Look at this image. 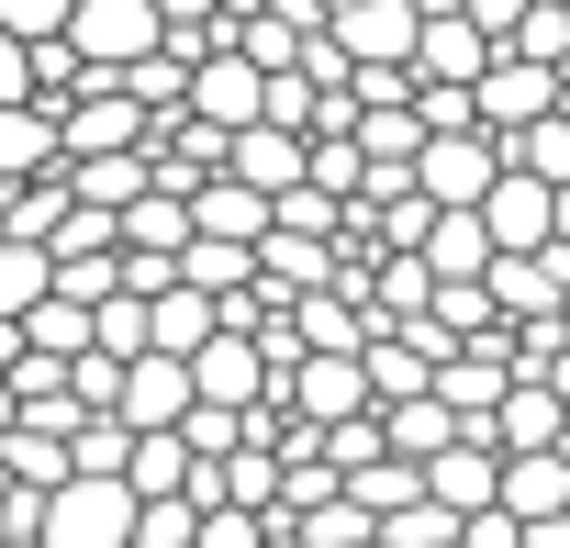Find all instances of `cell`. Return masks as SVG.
<instances>
[{"label":"cell","mask_w":570,"mask_h":548,"mask_svg":"<svg viewBox=\"0 0 570 548\" xmlns=\"http://www.w3.org/2000/svg\"><path fill=\"white\" fill-rule=\"evenodd\" d=\"M0 537H12V526H0Z\"/></svg>","instance_id":"37"},{"label":"cell","mask_w":570,"mask_h":548,"mask_svg":"<svg viewBox=\"0 0 570 548\" xmlns=\"http://www.w3.org/2000/svg\"><path fill=\"white\" fill-rule=\"evenodd\" d=\"M425 268H436V281H481V268H492V224H481V202H436V224H425Z\"/></svg>","instance_id":"16"},{"label":"cell","mask_w":570,"mask_h":548,"mask_svg":"<svg viewBox=\"0 0 570 548\" xmlns=\"http://www.w3.org/2000/svg\"><path fill=\"white\" fill-rule=\"evenodd\" d=\"M124 425H179L190 414V359L179 348H146V359H124V403H112Z\"/></svg>","instance_id":"14"},{"label":"cell","mask_w":570,"mask_h":548,"mask_svg":"<svg viewBox=\"0 0 570 548\" xmlns=\"http://www.w3.org/2000/svg\"><path fill=\"white\" fill-rule=\"evenodd\" d=\"M135 515H146V492L124 481V470H68L57 492H46V548H135Z\"/></svg>","instance_id":"1"},{"label":"cell","mask_w":570,"mask_h":548,"mask_svg":"<svg viewBox=\"0 0 570 548\" xmlns=\"http://www.w3.org/2000/svg\"><path fill=\"white\" fill-rule=\"evenodd\" d=\"M179 281H202V292H246V281H257V246H246V235H190V246H179Z\"/></svg>","instance_id":"25"},{"label":"cell","mask_w":570,"mask_h":548,"mask_svg":"<svg viewBox=\"0 0 570 548\" xmlns=\"http://www.w3.org/2000/svg\"><path fill=\"white\" fill-rule=\"evenodd\" d=\"M436 548H470V537H436Z\"/></svg>","instance_id":"35"},{"label":"cell","mask_w":570,"mask_h":548,"mask_svg":"<svg viewBox=\"0 0 570 548\" xmlns=\"http://www.w3.org/2000/svg\"><path fill=\"white\" fill-rule=\"evenodd\" d=\"M325 281H336V235H303V224H268L257 235V292L268 303H303Z\"/></svg>","instance_id":"12"},{"label":"cell","mask_w":570,"mask_h":548,"mask_svg":"<svg viewBox=\"0 0 570 548\" xmlns=\"http://www.w3.org/2000/svg\"><path fill=\"white\" fill-rule=\"evenodd\" d=\"M190 392H202V403H268V392H279V359H268L246 325H213V336L190 348Z\"/></svg>","instance_id":"5"},{"label":"cell","mask_w":570,"mask_h":548,"mask_svg":"<svg viewBox=\"0 0 570 548\" xmlns=\"http://www.w3.org/2000/svg\"><path fill=\"white\" fill-rule=\"evenodd\" d=\"M190 112H202V124H224V135H235V124H257V112H268V68H257L246 46H213V57L190 68Z\"/></svg>","instance_id":"10"},{"label":"cell","mask_w":570,"mask_h":548,"mask_svg":"<svg viewBox=\"0 0 570 548\" xmlns=\"http://www.w3.org/2000/svg\"><path fill=\"white\" fill-rule=\"evenodd\" d=\"M146 101L124 90V68H90L68 101H57V135H68V157H112V146H146Z\"/></svg>","instance_id":"2"},{"label":"cell","mask_w":570,"mask_h":548,"mask_svg":"<svg viewBox=\"0 0 570 548\" xmlns=\"http://www.w3.org/2000/svg\"><path fill=\"white\" fill-rule=\"evenodd\" d=\"M537 112H559V68L525 57V46H503V57L481 68V124H492V135H525Z\"/></svg>","instance_id":"9"},{"label":"cell","mask_w":570,"mask_h":548,"mask_svg":"<svg viewBox=\"0 0 570 548\" xmlns=\"http://www.w3.org/2000/svg\"><path fill=\"white\" fill-rule=\"evenodd\" d=\"M325 35L347 46V68H414L425 12L414 0H325Z\"/></svg>","instance_id":"4"},{"label":"cell","mask_w":570,"mask_h":548,"mask_svg":"<svg viewBox=\"0 0 570 548\" xmlns=\"http://www.w3.org/2000/svg\"><path fill=\"white\" fill-rule=\"evenodd\" d=\"M0 23H12V35H68L79 0H0Z\"/></svg>","instance_id":"29"},{"label":"cell","mask_w":570,"mask_h":548,"mask_svg":"<svg viewBox=\"0 0 570 548\" xmlns=\"http://www.w3.org/2000/svg\"><path fill=\"white\" fill-rule=\"evenodd\" d=\"M425 492H436L448 515H481V503H503V437H492V425H459V437L425 459Z\"/></svg>","instance_id":"7"},{"label":"cell","mask_w":570,"mask_h":548,"mask_svg":"<svg viewBox=\"0 0 570 548\" xmlns=\"http://www.w3.org/2000/svg\"><path fill=\"white\" fill-rule=\"evenodd\" d=\"M68 459H79V470H124V459H135V425H124V414H79Z\"/></svg>","instance_id":"27"},{"label":"cell","mask_w":570,"mask_h":548,"mask_svg":"<svg viewBox=\"0 0 570 548\" xmlns=\"http://www.w3.org/2000/svg\"><path fill=\"white\" fill-rule=\"evenodd\" d=\"M46 292H57V246H46V235H0V314L23 325Z\"/></svg>","instance_id":"20"},{"label":"cell","mask_w":570,"mask_h":548,"mask_svg":"<svg viewBox=\"0 0 570 548\" xmlns=\"http://www.w3.org/2000/svg\"><path fill=\"white\" fill-rule=\"evenodd\" d=\"M481 224H492V246H548L559 235V179H537L525 157L481 190Z\"/></svg>","instance_id":"11"},{"label":"cell","mask_w":570,"mask_h":548,"mask_svg":"<svg viewBox=\"0 0 570 548\" xmlns=\"http://www.w3.org/2000/svg\"><path fill=\"white\" fill-rule=\"evenodd\" d=\"M79 57L90 68H135V57H157L168 46V12H157V0H79Z\"/></svg>","instance_id":"8"},{"label":"cell","mask_w":570,"mask_h":548,"mask_svg":"<svg viewBox=\"0 0 570 548\" xmlns=\"http://www.w3.org/2000/svg\"><path fill=\"white\" fill-rule=\"evenodd\" d=\"M559 425H570V392L514 370V392L492 403V437H503V448H559Z\"/></svg>","instance_id":"17"},{"label":"cell","mask_w":570,"mask_h":548,"mask_svg":"<svg viewBox=\"0 0 570 548\" xmlns=\"http://www.w3.org/2000/svg\"><path fill=\"white\" fill-rule=\"evenodd\" d=\"M414 12H470V0H414Z\"/></svg>","instance_id":"33"},{"label":"cell","mask_w":570,"mask_h":548,"mask_svg":"<svg viewBox=\"0 0 570 548\" xmlns=\"http://www.w3.org/2000/svg\"><path fill=\"white\" fill-rule=\"evenodd\" d=\"M503 503L537 526V515H570V448H503Z\"/></svg>","instance_id":"18"},{"label":"cell","mask_w":570,"mask_h":548,"mask_svg":"<svg viewBox=\"0 0 570 548\" xmlns=\"http://www.w3.org/2000/svg\"><path fill=\"white\" fill-rule=\"evenodd\" d=\"M559 235H570V179H559Z\"/></svg>","instance_id":"34"},{"label":"cell","mask_w":570,"mask_h":548,"mask_svg":"<svg viewBox=\"0 0 570 548\" xmlns=\"http://www.w3.org/2000/svg\"><path fill=\"white\" fill-rule=\"evenodd\" d=\"M124 481H135V492H190V437H179V425H135Z\"/></svg>","instance_id":"24"},{"label":"cell","mask_w":570,"mask_h":548,"mask_svg":"<svg viewBox=\"0 0 570 548\" xmlns=\"http://www.w3.org/2000/svg\"><path fill=\"white\" fill-rule=\"evenodd\" d=\"M268 224H279V202H268L257 179H235V168H213V179L190 190V235H246V246H257Z\"/></svg>","instance_id":"15"},{"label":"cell","mask_w":570,"mask_h":548,"mask_svg":"<svg viewBox=\"0 0 570 548\" xmlns=\"http://www.w3.org/2000/svg\"><path fill=\"white\" fill-rule=\"evenodd\" d=\"M213 325H224V303H213L202 281H168V292H157V348H179V359H190Z\"/></svg>","instance_id":"26"},{"label":"cell","mask_w":570,"mask_h":548,"mask_svg":"<svg viewBox=\"0 0 570 548\" xmlns=\"http://www.w3.org/2000/svg\"><path fill=\"white\" fill-rule=\"evenodd\" d=\"M381 392H370V359L358 348H303L292 359V414H314V425H347V414H370Z\"/></svg>","instance_id":"6"},{"label":"cell","mask_w":570,"mask_h":548,"mask_svg":"<svg viewBox=\"0 0 570 548\" xmlns=\"http://www.w3.org/2000/svg\"><path fill=\"white\" fill-rule=\"evenodd\" d=\"M358 548H392V537H358Z\"/></svg>","instance_id":"36"},{"label":"cell","mask_w":570,"mask_h":548,"mask_svg":"<svg viewBox=\"0 0 570 548\" xmlns=\"http://www.w3.org/2000/svg\"><path fill=\"white\" fill-rule=\"evenodd\" d=\"M381 437H392L403 459H436V448L459 437V403H448V392H414V403H381Z\"/></svg>","instance_id":"22"},{"label":"cell","mask_w":570,"mask_h":548,"mask_svg":"<svg viewBox=\"0 0 570 548\" xmlns=\"http://www.w3.org/2000/svg\"><path fill=\"white\" fill-rule=\"evenodd\" d=\"M0 101H35V35L0 23Z\"/></svg>","instance_id":"30"},{"label":"cell","mask_w":570,"mask_h":548,"mask_svg":"<svg viewBox=\"0 0 570 548\" xmlns=\"http://www.w3.org/2000/svg\"><path fill=\"white\" fill-rule=\"evenodd\" d=\"M35 168H68V135L46 101H0V179H35Z\"/></svg>","instance_id":"19"},{"label":"cell","mask_w":570,"mask_h":548,"mask_svg":"<svg viewBox=\"0 0 570 548\" xmlns=\"http://www.w3.org/2000/svg\"><path fill=\"white\" fill-rule=\"evenodd\" d=\"M525 548H570V515H537V526H525Z\"/></svg>","instance_id":"31"},{"label":"cell","mask_w":570,"mask_h":548,"mask_svg":"<svg viewBox=\"0 0 570 548\" xmlns=\"http://www.w3.org/2000/svg\"><path fill=\"white\" fill-rule=\"evenodd\" d=\"M12 414H23V392H12V370H0V425H12Z\"/></svg>","instance_id":"32"},{"label":"cell","mask_w":570,"mask_h":548,"mask_svg":"<svg viewBox=\"0 0 570 548\" xmlns=\"http://www.w3.org/2000/svg\"><path fill=\"white\" fill-rule=\"evenodd\" d=\"M514 168V135H492V124H459V135H425V157H414V179L436 190V202H481L492 179Z\"/></svg>","instance_id":"3"},{"label":"cell","mask_w":570,"mask_h":548,"mask_svg":"<svg viewBox=\"0 0 570 548\" xmlns=\"http://www.w3.org/2000/svg\"><path fill=\"white\" fill-rule=\"evenodd\" d=\"M492 57H503V35H492L481 12H425V35H414V79H470V90H481Z\"/></svg>","instance_id":"13"},{"label":"cell","mask_w":570,"mask_h":548,"mask_svg":"<svg viewBox=\"0 0 570 548\" xmlns=\"http://www.w3.org/2000/svg\"><path fill=\"white\" fill-rule=\"evenodd\" d=\"M514 157H525L537 179H570V112H537V124L514 135Z\"/></svg>","instance_id":"28"},{"label":"cell","mask_w":570,"mask_h":548,"mask_svg":"<svg viewBox=\"0 0 570 548\" xmlns=\"http://www.w3.org/2000/svg\"><path fill=\"white\" fill-rule=\"evenodd\" d=\"M347 492H358L370 515H403V503H425V459H403V448H370V459L347 470Z\"/></svg>","instance_id":"23"},{"label":"cell","mask_w":570,"mask_h":548,"mask_svg":"<svg viewBox=\"0 0 570 548\" xmlns=\"http://www.w3.org/2000/svg\"><path fill=\"white\" fill-rule=\"evenodd\" d=\"M124 246H190V190H168V179H146L135 202H124Z\"/></svg>","instance_id":"21"}]
</instances>
